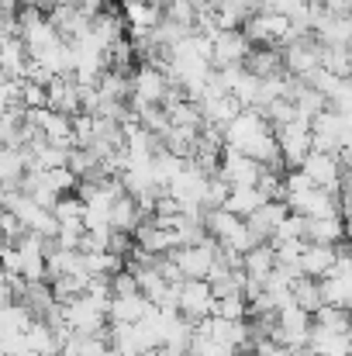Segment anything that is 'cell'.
I'll use <instances>...</instances> for the list:
<instances>
[{
    "instance_id": "obj_15",
    "label": "cell",
    "mask_w": 352,
    "mask_h": 356,
    "mask_svg": "<svg viewBox=\"0 0 352 356\" xmlns=\"http://www.w3.org/2000/svg\"><path fill=\"white\" fill-rule=\"evenodd\" d=\"M308 350H311L315 356H349L352 353V339H349V332H332V329H321V325L311 322Z\"/></svg>"
},
{
    "instance_id": "obj_4",
    "label": "cell",
    "mask_w": 352,
    "mask_h": 356,
    "mask_svg": "<svg viewBox=\"0 0 352 356\" xmlns=\"http://www.w3.org/2000/svg\"><path fill=\"white\" fill-rule=\"evenodd\" d=\"M242 31H245V38H249L252 45H283V42L297 38L294 28H290V21H287L283 14H273V10H255V14H249V17L242 21Z\"/></svg>"
},
{
    "instance_id": "obj_34",
    "label": "cell",
    "mask_w": 352,
    "mask_h": 356,
    "mask_svg": "<svg viewBox=\"0 0 352 356\" xmlns=\"http://www.w3.org/2000/svg\"><path fill=\"white\" fill-rule=\"evenodd\" d=\"M249 353H252V356H287V353H290V350H287V346H280V343H273V339H266V336H262V339H255V343H252V346H249Z\"/></svg>"
},
{
    "instance_id": "obj_30",
    "label": "cell",
    "mask_w": 352,
    "mask_h": 356,
    "mask_svg": "<svg viewBox=\"0 0 352 356\" xmlns=\"http://www.w3.org/2000/svg\"><path fill=\"white\" fill-rule=\"evenodd\" d=\"M211 315H221V318H228V322H238V318H245V315H249V301H245L242 294L215 298V312H211Z\"/></svg>"
},
{
    "instance_id": "obj_7",
    "label": "cell",
    "mask_w": 352,
    "mask_h": 356,
    "mask_svg": "<svg viewBox=\"0 0 352 356\" xmlns=\"http://www.w3.org/2000/svg\"><path fill=\"white\" fill-rule=\"evenodd\" d=\"M176 312L187 322H201L204 315L215 312V294L208 280H180L176 284Z\"/></svg>"
},
{
    "instance_id": "obj_17",
    "label": "cell",
    "mask_w": 352,
    "mask_h": 356,
    "mask_svg": "<svg viewBox=\"0 0 352 356\" xmlns=\"http://www.w3.org/2000/svg\"><path fill=\"white\" fill-rule=\"evenodd\" d=\"M149 308V301L142 294H111L108 301V322L111 325H131L142 318V312Z\"/></svg>"
},
{
    "instance_id": "obj_1",
    "label": "cell",
    "mask_w": 352,
    "mask_h": 356,
    "mask_svg": "<svg viewBox=\"0 0 352 356\" xmlns=\"http://www.w3.org/2000/svg\"><path fill=\"white\" fill-rule=\"evenodd\" d=\"M273 332L266 336V339H273V343H280V346H287V350H304L308 346V332H311V312H304V308H297L294 301H287V305H280L276 312H273Z\"/></svg>"
},
{
    "instance_id": "obj_27",
    "label": "cell",
    "mask_w": 352,
    "mask_h": 356,
    "mask_svg": "<svg viewBox=\"0 0 352 356\" xmlns=\"http://www.w3.org/2000/svg\"><path fill=\"white\" fill-rule=\"evenodd\" d=\"M315 325L321 329H332V332H349V308H335V305H321L315 315H311Z\"/></svg>"
},
{
    "instance_id": "obj_6",
    "label": "cell",
    "mask_w": 352,
    "mask_h": 356,
    "mask_svg": "<svg viewBox=\"0 0 352 356\" xmlns=\"http://www.w3.org/2000/svg\"><path fill=\"white\" fill-rule=\"evenodd\" d=\"M280 59H283V73H290V76H301V80H304L311 70H318V66H321V45H318V38H315V35H297V38L283 42Z\"/></svg>"
},
{
    "instance_id": "obj_18",
    "label": "cell",
    "mask_w": 352,
    "mask_h": 356,
    "mask_svg": "<svg viewBox=\"0 0 352 356\" xmlns=\"http://www.w3.org/2000/svg\"><path fill=\"white\" fill-rule=\"evenodd\" d=\"M0 70H3V76H10V80H24L28 49H24V42H21L17 35H10V38L0 42Z\"/></svg>"
},
{
    "instance_id": "obj_10",
    "label": "cell",
    "mask_w": 352,
    "mask_h": 356,
    "mask_svg": "<svg viewBox=\"0 0 352 356\" xmlns=\"http://www.w3.org/2000/svg\"><path fill=\"white\" fill-rule=\"evenodd\" d=\"M252 42L245 38L242 28H221L211 35V66H228V63H242L249 56Z\"/></svg>"
},
{
    "instance_id": "obj_22",
    "label": "cell",
    "mask_w": 352,
    "mask_h": 356,
    "mask_svg": "<svg viewBox=\"0 0 352 356\" xmlns=\"http://www.w3.org/2000/svg\"><path fill=\"white\" fill-rule=\"evenodd\" d=\"M276 266V256H273V245L269 242H259L252 245L249 252H242V270L255 280H266V273Z\"/></svg>"
},
{
    "instance_id": "obj_36",
    "label": "cell",
    "mask_w": 352,
    "mask_h": 356,
    "mask_svg": "<svg viewBox=\"0 0 352 356\" xmlns=\"http://www.w3.org/2000/svg\"><path fill=\"white\" fill-rule=\"evenodd\" d=\"M104 356H124V353H117L115 346H108V350H104Z\"/></svg>"
},
{
    "instance_id": "obj_21",
    "label": "cell",
    "mask_w": 352,
    "mask_h": 356,
    "mask_svg": "<svg viewBox=\"0 0 352 356\" xmlns=\"http://www.w3.org/2000/svg\"><path fill=\"white\" fill-rule=\"evenodd\" d=\"M24 339V350H31L35 356H56L59 353V343L52 336V329L45 325V318H31V325L21 332Z\"/></svg>"
},
{
    "instance_id": "obj_24",
    "label": "cell",
    "mask_w": 352,
    "mask_h": 356,
    "mask_svg": "<svg viewBox=\"0 0 352 356\" xmlns=\"http://www.w3.org/2000/svg\"><path fill=\"white\" fill-rule=\"evenodd\" d=\"M290 298H294V305L297 308H304V312H318L321 308V287H318V280L315 277H294V284H290Z\"/></svg>"
},
{
    "instance_id": "obj_14",
    "label": "cell",
    "mask_w": 352,
    "mask_h": 356,
    "mask_svg": "<svg viewBox=\"0 0 352 356\" xmlns=\"http://www.w3.org/2000/svg\"><path fill=\"white\" fill-rule=\"evenodd\" d=\"M332 263H335V245H325V242H304L301 259H297L301 273L304 277H315V280L328 277L332 273Z\"/></svg>"
},
{
    "instance_id": "obj_16",
    "label": "cell",
    "mask_w": 352,
    "mask_h": 356,
    "mask_svg": "<svg viewBox=\"0 0 352 356\" xmlns=\"http://www.w3.org/2000/svg\"><path fill=\"white\" fill-rule=\"evenodd\" d=\"M287 211H290V208H287L283 201H262L252 215H245V225L252 229V236L266 242V238H269V232L283 222V215H287Z\"/></svg>"
},
{
    "instance_id": "obj_26",
    "label": "cell",
    "mask_w": 352,
    "mask_h": 356,
    "mask_svg": "<svg viewBox=\"0 0 352 356\" xmlns=\"http://www.w3.org/2000/svg\"><path fill=\"white\" fill-rule=\"evenodd\" d=\"M52 218L59 225H80L83 229V201L76 194H59V201L52 204Z\"/></svg>"
},
{
    "instance_id": "obj_32",
    "label": "cell",
    "mask_w": 352,
    "mask_h": 356,
    "mask_svg": "<svg viewBox=\"0 0 352 356\" xmlns=\"http://www.w3.org/2000/svg\"><path fill=\"white\" fill-rule=\"evenodd\" d=\"M21 108H45V87L35 80H21Z\"/></svg>"
},
{
    "instance_id": "obj_37",
    "label": "cell",
    "mask_w": 352,
    "mask_h": 356,
    "mask_svg": "<svg viewBox=\"0 0 352 356\" xmlns=\"http://www.w3.org/2000/svg\"><path fill=\"white\" fill-rule=\"evenodd\" d=\"M0 356H7V353H3V346H0Z\"/></svg>"
},
{
    "instance_id": "obj_23",
    "label": "cell",
    "mask_w": 352,
    "mask_h": 356,
    "mask_svg": "<svg viewBox=\"0 0 352 356\" xmlns=\"http://www.w3.org/2000/svg\"><path fill=\"white\" fill-rule=\"evenodd\" d=\"M138 222H142V218H138V204H135V197H131V194L115 197L111 215H108V225H111L115 232H128V236H131V229H135Z\"/></svg>"
},
{
    "instance_id": "obj_5",
    "label": "cell",
    "mask_w": 352,
    "mask_h": 356,
    "mask_svg": "<svg viewBox=\"0 0 352 356\" xmlns=\"http://www.w3.org/2000/svg\"><path fill=\"white\" fill-rule=\"evenodd\" d=\"M169 80L159 66L152 63H142L135 73H128V97H131V108H142V104H162V94H166Z\"/></svg>"
},
{
    "instance_id": "obj_25",
    "label": "cell",
    "mask_w": 352,
    "mask_h": 356,
    "mask_svg": "<svg viewBox=\"0 0 352 356\" xmlns=\"http://www.w3.org/2000/svg\"><path fill=\"white\" fill-rule=\"evenodd\" d=\"M262 201H266V197L255 191V184H252V187H228V197H225L221 208H228V211H235V215L245 218V215H252Z\"/></svg>"
},
{
    "instance_id": "obj_9",
    "label": "cell",
    "mask_w": 352,
    "mask_h": 356,
    "mask_svg": "<svg viewBox=\"0 0 352 356\" xmlns=\"http://www.w3.org/2000/svg\"><path fill=\"white\" fill-rule=\"evenodd\" d=\"M259 163L255 159H249V156H242L238 149H228V145H221V156H218V177L228 184V187H252L255 184V177H259Z\"/></svg>"
},
{
    "instance_id": "obj_8",
    "label": "cell",
    "mask_w": 352,
    "mask_h": 356,
    "mask_svg": "<svg viewBox=\"0 0 352 356\" xmlns=\"http://www.w3.org/2000/svg\"><path fill=\"white\" fill-rule=\"evenodd\" d=\"M62 308H66V322H69L73 332H80V336H101V332H108V312L97 308L87 294H76Z\"/></svg>"
},
{
    "instance_id": "obj_28",
    "label": "cell",
    "mask_w": 352,
    "mask_h": 356,
    "mask_svg": "<svg viewBox=\"0 0 352 356\" xmlns=\"http://www.w3.org/2000/svg\"><path fill=\"white\" fill-rule=\"evenodd\" d=\"M321 70L349 76V45H321Z\"/></svg>"
},
{
    "instance_id": "obj_29",
    "label": "cell",
    "mask_w": 352,
    "mask_h": 356,
    "mask_svg": "<svg viewBox=\"0 0 352 356\" xmlns=\"http://www.w3.org/2000/svg\"><path fill=\"white\" fill-rule=\"evenodd\" d=\"M290 238H304V215H297V211H287L283 215V222L269 232V245H276V242H290Z\"/></svg>"
},
{
    "instance_id": "obj_20",
    "label": "cell",
    "mask_w": 352,
    "mask_h": 356,
    "mask_svg": "<svg viewBox=\"0 0 352 356\" xmlns=\"http://www.w3.org/2000/svg\"><path fill=\"white\" fill-rule=\"evenodd\" d=\"M318 287H321V305H335V308L352 305V273H328L318 280Z\"/></svg>"
},
{
    "instance_id": "obj_12",
    "label": "cell",
    "mask_w": 352,
    "mask_h": 356,
    "mask_svg": "<svg viewBox=\"0 0 352 356\" xmlns=\"http://www.w3.org/2000/svg\"><path fill=\"white\" fill-rule=\"evenodd\" d=\"M159 21H162V7L159 3H152V0H124V28H128L131 42L149 35Z\"/></svg>"
},
{
    "instance_id": "obj_11",
    "label": "cell",
    "mask_w": 352,
    "mask_h": 356,
    "mask_svg": "<svg viewBox=\"0 0 352 356\" xmlns=\"http://www.w3.org/2000/svg\"><path fill=\"white\" fill-rule=\"evenodd\" d=\"M45 108L59 111V115H80V83L73 80V73H59L45 83Z\"/></svg>"
},
{
    "instance_id": "obj_33",
    "label": "cell",
    "mask_w": 352,
    "mask_h": 356,
    "mask_svg": "<svg viewBox=\"0 0 352 356\" xmlns=\"http://www.w3.org/2000/svg\"><path fill=\"white\" fill-rule=\"evenodd\" d=\"M131 245H135V242H131V236H128V232H115V229L108 232V252H115V256H121V259H124V256L131 252Z\"/></svg>"
},
{
    "instance_id": "obj_19",
    "label": "cell",
    "mask_w": 352,
    "mask_h": 356,
    "mask_svg": "<svg viewBox=\"0 0 352 356\" xmlns=\"http://www.w3.org/2000/svg\"><path fill=\"white\" fill-rule=\"evenodd\" d=\"M339 238H346V222H342L339 215H328V218H304V242L335 245Z\"/></svg>"
},
{
    "instance_id": "obj_35",
    "label": "cell",
    "mask_w": 352,
    "mask_h": 356,
    "mask_svg": "<svg viewBox=\"0 0 352 356\" xmlns=\"http://www.w3.org/2000/svg\"><path fill=\"white\" fill-rule=\"evenodd\" d=\"M76 10H83L87 17H94V14H101L104 7H108V0H69Z\"/></svg>"
},
{
    "instance_id": "obj_3",
    "label": "cell",
    "mask_w": 352,
    "mask_h": 356,
    "mask_svg": "<svg viewBox=\"0 0 352 356\" xmlns=\"http://www.w3.org/2000/svg\"><path fill=\"white\" fill-rule=\"evenodd\" d=\"M311 121V149L318 152H342L349 149V115H339L332 108H321Z\"/></svg>"
},
{
    "instance_id": "obj_2",
    "label": "cell",
    "mask_w": 352,
    "mask_h": 356,
    "mask_svg": "<svg viewBox=\"0 0 352 356\" xmlns=\"http://www.w3.org/2000/svg\"><path fill=\"white\" fill-rule=\"evenodd\" d=\"M273 138H276V149H280V159L287 170H297L301 159L311 152V121L308 118H290L283 124H273Z\"/></svg>"
},
{
    "instance_id": "obj_13",
    "label": "cell",
    "mask_w": 352,
    "mask_h": 356,
    "mask_svg": "<svg viewBox=\"0 0 352 356\" xmlns=\"http://www.w3.org/2000/svg\"><path fill=\"white\" fill-rule=\"evenodd\" d=\"M49 24L59 31V38L62 42H73V38H80L87 28H90V17L83 14V10H76L73 3H56V7H49Z\"/></svg>"
},
{
    "instance_id": "obj_31",
    "label": "cell",
    "mask_w": 352,
    "mask_h": 356,
    "mask_svg": "<svg viewBox=\"0 0 352 356\" xmlns=\"http://www.w3.org/2000/svg\"><path fill=\"white\" fill-rule=\"evenodd\" d=\"M45 180L56 187V194H73L76 191V173L69 170V166H52V170H45Z\"/></svg>"
}]
</instances>
